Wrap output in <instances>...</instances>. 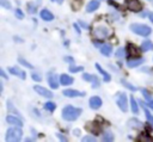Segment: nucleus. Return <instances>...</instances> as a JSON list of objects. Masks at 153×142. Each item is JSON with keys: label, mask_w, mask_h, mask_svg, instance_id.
I'll use <instances>...</instances> for the list:
<instances>
[{"label": "nucleus", "mask_w": 153, "mask_h": 142, "mask_svg": "<svg viewBox=\"0 0 153 142\" xmlns=\"http://www.w3.org/2000/svg\"><path fill=\"white\" fill-rule=\"evenodd\" d=\"M57 137H60V138H61L62 141H66V137H63L62 135H57Z\"/></svg>", "instance_id": "nucleus-42"}, {"label": "nucleus", "mask_w": 153, "mask_h": 142, "mask_svg": "<svg viewBox=\"0 0 153 142\" xmlns=\"http://www.w3.org/2000/svg\"><path fill=\"white\" fill-rule=\"evenodd\" d=\"M129 122H130V125H133V126H136V128H140V126L142 125V124H141V123H140L137 119H130Z\"/></svg>", "instance_id": "nucleus-32"}, {"label": "nucleus", "mask_w": 153, "mask_h": 142, "mask_svg": "<svg viewBox=\"0 0 153 142\" xmlns=\"http://www.w3.org/2000/svg\"><path fill=\"white\" fill-rule=\"evenodd\" d=\"M142 93H143V97H145V100H146V103L151 106V107H153V98L151 97V94H149V92L147 91V89H142Z\"/></svg>", "instance_id": "nucleus-21"}, {"label": "nucleus", "mask_w": 153, "mask_h": 142, "mask_svg": "<svg viewBox=\"0 0 153 142\" xmlns=\"http://www.w3.org/2000/svg\"><path fill=\"white\" fill-rule=\"evenodd\" d=\"M143 58L142 57H137V58H131V60H128L127 61V66L129 67V68H135V67H137V66H140L141 63H143Z\"/></svg>", "instance_id": "nucleus-11"}, {"label": "nucleus", "mask_w": 153, "mask_h": 142, "mask_svg": "<svg viewBox=\"0 0 153 142\" xmlns=\"http://www.w3.org/2000/svg\"><path fill=\"white\" fill-rule=\"evenodd\" d=\"M39 16H41V18H42L43 20H47V21H50V20H53V19H54L53 13H51V12H49L48 10H42V11H41V13H39Z\"/></svg>", "instance_id": "nucleus-15"}, {"label": "nucleus", "mask_w": 153, "mask_h": 142, "mask_svg": "<svg viewBox=\"0 0 153 142\" xmlns=\"http://www.w3.org/2000/svg\"><path fill=\"white\" fill-rule=\"evenodd\" d=\"M149 17H151V18H149V19H151V20H152V21H153V14H149Z\"/></svg>", "instance_id": "nucleus-45"}, {"label": "nucleus", "mask_w": 153, "mask_h": 142, "mask_svg": "<svg viewBox=\"0 0 153 142\" xmlns=\"http://www.w3.org/2000/svg\"><path fill=\"white\" fill-rule=\"evenodd\" d=\"M121 82H122V85H123L124 87L129 88L130 91H136V87H135V86H133V85H130L128 81H126V80H121Z\"/></svg>", "instance_id": "nucleus-28"}, {"label": "nucleus", "mask_w": 153, "mask_h": 142, "mask_svg": "<svg viewBox=\"0 0 153 142\" xmlns=\"http://www.w3.org/2000/svg\"><path fill=\"white\" fill-rule=\"evenodd\" d=\"M88 103H90V107L93 109V110H97V109H99L102 106V99L99 97H97V95L91 97Z\"/></svg>", "instance_id": "nucleus-9"}, {"label": "nucleus", "mask_w": 153, "mask_h": 142, "mask_svg": "<svg viewBox=\"0 0 153 142\" xmlns=\"http://www.w3.org/2000/svg\"><path fill=\"white\" fill-rule=\"evenodd\" d=\"M152 49H153V43L149 42V41H145L141 44V50H143V51H148V50H152Z\"/></svg>", "instance_id": "nucleus-22"}, {"label": "nucleus", "mask_w": 153, "mask_h": 142, "mask_svg": "<svg viewBox=\"0 0 153 142\" xmlns=\"http://www.w3.org/2000/svg\"><path fill=\"white\" fill-rule=\"evenodd\" d=\"M74 29H75V30H76V32H78V33H80V29H79V25H78V24H76V23H75V24H74Z\"/></svg>", "instance_id": "nucleus-39"}, {"label": "nucleus", "mask_w": 153, "mask_h": 142, "mask_svg": "<svg viewBox=\"0 0 153 142\" xmlns=\"http://www.w3.org/2000/svg\"><path fill=\"white\" fill-rule=\"evenodd\" d=\"M6 121H7V123L13 124V125H17V126H22V125H23V122L19 121L18 118L13 117V116H7V117H6Z\"/></svg>", "instance_id": "nucleus-17"}, {"label": "nucleus", "mask_w": 153, "mask_h": 142, "mask_svg": "<svg viewBox=\"0 0 153 142\" xmlns=\"http://www.w3.org/2000/svg\"><path fill=\"white\" fill-rule=\"evenodd\" d=\"M7 107H8V110H11V111H12V112H13L14 115H17V116H19V117L22 118V115H20V113H19V112H18V111L16 110V107H14V106L12 105V103H11L10 100L7 101Z\"/></svg>", "instance_id": "nucleus-26"}, {"label": "nucleus", "mask_w": 153, "mask_h": 142, "mask_svg": "<svg viewBox=\"0 0 153 142\" xmlns=\"http://www.w3.org/2000/svg\"><path fill=\"white\" fill-rule=\"evenodd\" d=\"M8 72H10L11 74H13V75L20 76L22 79H25V72L22 70V69H19V68H17V67H11V68H8Z\"/></svg>", "instance_id": "nucleus-13"}, {"label": "nucleus", "mask_w": 153, "mask_h": 142, "mask_svg": "<svg viewBox=\"0 0 153 142\" xmlns=\"http://www.w3.org/2000/svg\"><path fill=\"white\" fill-rule=\"evenodd\" d=\"M82 79L86 81H91L92 82V87L97 88L99 87V79L96 75H91V74H82Z\"/></svg>", "instance_id": "nucleus-7"}, {"label": "nucleus", "mask_w": 153, "mask_h": 142, "mask_svg": "<svg viewBox=\"0 0 153 142\" xmlns=\"http://www.w3.org/2000/svg\"><path fill=\"white\" fill-rule=\"evenodd\" d=\"M31 76H32V79H33L35 81H41V80H42L41 75H39V74H37V73H32V74H31Z\"/></svg>", "instance_id": "nucleus-34"}, {"label": "nucleus", "mask_w": 153, "mask_h": 142, "mask_svg": "<svg viewBox=\"0 0 153 142\" xmlns=\"http://www.w3.org/2000/svg\"><path fill=\"white\" fill-rule=\"evenodd\" d=\"M0 5L2 7H5V8H11V4L7 0H0Z\"/></svg>", "instance_id": "nucleus-33"}, {"label": "nucleus", "mask_w": 153, "mask_h": 142, "mask_svg": "<svg viewBox=\"0 0 153 142\" xmlns=\"http://www.w3.org/2000/svg\"><path fill=\"white\" fill-rule=\"evenodd\" d=\"M133 54L139 55V51L136 50V48L133 44H128V55H133Z\"/></svg>", "instance_id": "nucleus-25"}, {"label": "nucleus", "mask_w": 153, "mask_h": 142, "mask_svg": "<svg viewBox=\"0 0 153 142\" xmlns=\"http://www.w3.org/2000/svg\"><path fill=\"white\" fill-rule=\"evenodd\" d=\"M82 70V67H75V66H69V72L71 73H76V72H81Z\"/></svg>", "instance_id": "nucleus-29"}, {"label": "nucleus", "mask_w": 153, "mask_h": 142, "mask_svg": "<svg viewBox=\"0 0 153 142\" xmlns=\"http://www.w3.org/2000/svg\"><path fill=\"white\" fill-rule=\"evenodd\" d=\"M54 1H56L57 4H62L63 2V0H54Z\"/></svg>", "instance_id": "nucleus-44"}, {"label": "nucleus", "mask_w": 153, "mask_h": 142, "mask_svg": "<svg viewBox=\"0 0 153 142\" xmlns=\"http://www.w3.org/2000/svg\"><path fill=\"white\" fill-rule=\"evenodd\" d=\"M27 11H29L30 13H35V12H36V8H35V6H33L32 4H29V5H27Z\"/></svg>", "instance_id": "nucleus-35"}, {"label": "nucleus", "mask_w": 153, "mask_h": 142, "mask_svg": "<svg viewBox=\"0 0 153 142\" xmlns=\"http://www.w3.org/2000/svg\"><path fill=\"white\" fill-rule=\"evenodd\" d=\"M0 73H1V76H2V78H6V74H5V72H4L2 69L0 70Z\"/></svg>", "instance_id": "nucleus-41"}, {"label": "nucleus", "mask_w": 153, "mask_h": 142, "mask_svg": "<svg viewBox=\"0 0 153 142\" xmlns=\"http://www.w3.org/2000/svg\"><path fill=\"white\" fill-rule=\"evenodd\" d=\"M44 109L48 110L49 112H54L55 109H56V104H55L54 101H47V103L44 104Z\"/></svg>", "instance_id": "nucleus-23"}, {"label": "nucleus", "mask_w": 153, "mask_h": 142, "mask_svg": "<svg viewBox=\"0 0 153 142\" xmlns=\"http://www.w3.org/2000/svg\"><path fill=\"white\" fill-rule=\"evenodd\" d=\"M116 103H117L118 107L123 112H127L128 111V103H127V95H126V93H117V95H116Z\"/></svg>", "instance_id": "nucleus-5"}, {"label": "nucleus", "mask_w": 153, "mask_h": 142, "mask_svg": "<svg viewBox=\"0 0 153 142\" xmlns=\"http://www.w3.org/2000/svg\"><path fill=\"white\" fill-rule=\"evenodd\" d=\"M82 141H96V138L94 137H92V136H85V137H82Z\"/></svg>", "instance_id": "nucleus-36"}, {"label": "nucleus", "mask_w": 153, "mask_h": 142, "mask_svg": "<svg viewBox=\"0 0 153 142\" xmlns=\"http://www.w3.org/2000/svg\"><path fill=\"white\" fill-rule=\"evenodd\" d=\"M33 89H35V91H36L38 94H41L42 97H45V98H53V93H51L50 91H48L47 88L42 87V86L36 85V86L33 87Z\"/></svg>", "instance_id": "nucleus-8"}, {"label": "nucleus", "mask_w": 153, "mask_h": 142, "mask_svg": "<svg viewBox=\"0 0 153 142\" xmlns=\"http://www.w3.org/2000/svg\"><path fill=\"white\" fill-rule=\"evenodd\" d=\"M93 35L97 38L103 39V38H106V37H109L111 35V30L106 25H96L93 27Z\"/></svg>", "instance_id": "nucleus-3"}, {"label": "nucleus", "mask_w": 153, "mask_h": 142, "mask_svg": "<svg viewBox=\"0 0 153 142\" xmlns=\"http://www.w3.org/2000/svg\"><path fill=\"white\" fill-rule=\"evenodd\" d=\"M60 82H61V85H63V86L71 85V84H73V78L69 76V75H67V74H62V75L60 76Z\"/></svg>", "instance_id": "nucleus-16"}, {"label": "nucleus", "mask_w": 153, "mask_h": 142, "mask_svg": "<svg viewBox=\"0 0 153 142\" xmlns=\"http://www.w3.org/2000/svg\"><path fill=\"white\" fill-rule=\"evenodd\" d=\"M73 134H74V135H76V136H79V135H80V130H79V129H75Z\"/></svg>", "instance_id": "nucleus-40"}, {"label": "nucleus", "mask_w": 153, "mask_h": 142, "mask_svg": "<svg viewBox=\"0 0 153 142\" xmlns=\"http://www.w3.org/2000/svg\"><path fill=\"white\" fill-rule=\"evenodd\" d=\"M130 104H131V110H133V112H134V113H139V106H137V103H136V100L134 99L133 95L130 97Z\"/></svg>", "instance_id": "nucleus-24"}, {"label": "nucleus", "mask_w": 153, "mask_h": 142, "mask_svg": "<svg viewBox=\"0 0 153 142\" xmlns=\"http://www.w3.org/2000/svg\"><path fill=\"white\" fill-rule=\"evenodd\" d=\"M140 103H141V105H142V107H143V111H145V115H146V118H147V121L149 122V124H152L153 125V115L149 112V110L147 109V106L140 100Z\"/></svg>", "instance_id": "nucleus-18"}, {"label": "nucleus", "mask_w": 153, "mask_h": 142, "mask_svg": "<svg viewBox=\"0 0 153 142\" xmlns=\"http://www.w3.org/2000/svg\"><path fill=\"white\" fill-rule=\"evenodd\" d=\"M81 112H82L81 109H79V107L76 109V107H73L71 105H67L62 110V118L66 121H75L81 115Z\"/></svg>", "instance_id": "nucleus-1"}, {"label": "nucleus", "mask_w": 153, "mask_h": 142, "mask_svg": "<svg viewBox=\"0 0 153 142\" xmlns=\"http://www.w3.org/2000/svg\"><path fill=\"white\" fill-rule=\"evenodd\" d=\"M103 138L105 140V141H112L114 140V135H112V132L111 131H105L104 132V136H103Z\"/></svg>", "instance_id": "nucleus-27"}, {"label": "nucleus", "mask_w": 153, "mask_h": 142, "mask_svg": "<svg viewBox=\"0 0 153 142\" xmlns=\"http://www.w3.org/2000/svg\"><path fill=\"white\" fill-rule=\"evenodd\" d=\"M130 30L136 33V35H140V36H149L151 32H152V29L147 25H143V24H131L130 25Z\"/></svg>", "instance_id": "nucleus-2"}, {"label": "nucleus", "mask_w": 153, "mask_h": 142, "mask_svg": "<svg viewBox=\"0 0 153 142\" xmlns=\"http://www.w3.org/2000/svg\"><path fill=\"white\" fill-rule=\"evenodd\" d=\"M127 7L133 12H139V11H141L142 5L139 0H128L127 1Z\"/></svg>", "instance_id": "nucleus-6"}, {"label": "nucleus", "mask_w": 153, "mask_h": 142, "mask_svg": "<svg viewBox=\"0 0 153 142\" xmlns=\"http://www.w3.org/2000/svg\"><path fill=\"white\" fill-rule=\"evenodd\" d=\"M19 128H10L6 132V141H12V142L19 141L23 136V131Z\"/></svg>", "instance_id": "nucleus-4"}, {"label": "nucleus", "mask_w": 153, "mask_h": 142, "mask_svg": "<svg viewBox=\"0 0 153 142\" xmlns=\"http://www.w3.org/2000/svg\"><path fill=\"white\" fill-rule=\"evenodd\" d=\"M66 61H69V62H73V58H72V57H66Z\"/></svg>", "instance_id": "nucleus-43"}, {"label": "nucleus", "mask_w": 153, "mask_h": 142, "mask_svg": "<svg viewBox=\"0 0 153 142\" xmlns=\"http://www.w3.org/2000/svg\"><path fill=\"white\" fill-rule=\"evenodd\" d=\"M48 82L50 85L51 88H57L59 84H57V75L54 73H49L48 74Z\"/></svg>", "instance_id": "nucleus-12"}, {"label": "nucleus", "mask_w": 153, "mask_h": 142, "mask_svg": "<svg viewBox=\"0 0 153 142\" xmlns=\"http://www.w3.org/2000/svg\"><path fill=\"white\" fill-rule=\"evenodd\" d=\"M124 54H126V51H124V49H122V48H121V49H118V50L116 51V56H117L118 58H123V57L126 56Z\"/></svg>", "instance_id": "nucleus-30"}, {"label": "nucleus", "mask_w": 153, "mask_h": 142, "mask_svg": "<svg viewBox=\"0 0 153 142\" xmlns=\"http://www.w3.org/2000/svg\"><path fill=\"white\" fill-rule=\"evenodd\" d=\"M148 1H153V0H148Z\"/></svg>", "instance_id": "nucleus-46"}, {"label": "nucleus", "mask_w": 153, "mask_h": 142, "mask_svg": "<svg viewBox=\"0 0 153 142\" xmlns=\"http://www.w3.org/2000/svg\"><path fill=\"white\" fill-rule=\"evenodd\" d=\"M100 53H102L104 56H110L111 53H112V47L109 45V44H104V45L100 48Z\"/></svg>", "instance_id": "nucleus-19"}, {"label": "nucleus", "mask_w": 153, "mask_h": 142, "mask_svg": "<svg viewBox=\"0 0 153 142\" xmlns=\"http://www.w3.org/2000/svg\"><path fill=\"white\" fill-rule=\"evenodd\" d=\"M18 62H19V63H22V64H23V66H25V67L32 68V64H30L27 61H25V60H24V58H22V57H20V58H18Z\"/></svg>", "instance_id": "nucleus-31"}, {"label": "nucleus", "mask_w": 153, "mask_h": 142, "mask_svg": "<svg viewBox=\"0 0 153 142\" xmlns=\"http://www.w3.org/2000/svg\"><path fill=\"white\" fill-rule=\"evenodd\" d=\"M94 66H96L97 70H98V72H99V73L103 75L104 80H105V81H110V79H111V78H110V75H109V74H108V73H106V72H105V70H104V69L100 67V64H99V63H96Z\"/></svg>", "instance_id": "nucleus-20"}, {"label": "nucleus", "mask_w": 153, "mask_h": 142, "mask_svg": "<svg viewBox=\"0 0 153 142\" xmlns=\"http://www.w3.org/2000/svg\"><path fill=\"white\" fill-rule=\"evenodd\" d=\"M62 93H63V95L69 97V98H74V97H84V95H85L84 92H79V91H76V89H65Z\"/></svg>", "instance_id": "nucleus-10"}, {"label": "nucleus", "mask_w": 153, "mask_h": 142, "mask_svg": "<svg viewBox=\"0 0 153 142\" xmlns=\"http://www.w3.org/2000/svg\"><path fill=\"white\" fill-rule=\"evenodd\" d=\"M79 24H80V25H81L84 29H87V27H88V25H87L86 23H84V21H79Z\"/></svg>", "instance_id": "nucleus-38"}, {"label": "nucleus", "mask_w": 153, "mask_h": 142, "mask_svg": "<svg viewBox=\"0 0 153 142\" xmlns=\"http://www.w3.org/2000/svg\"><path fill=\"white\" fill-rule=\"evenodd\" d=\"M16 14H17V17H18V18H20V19L24 17V14H23V12H22L20 10H17V11H16Z\"/></svg>", "instance_id": "nucleus-37"}, {"label": "nucleus", "mask_w": 153, "mask_h": 142, "mask_svg": "<svg viewBox=\"0 0 153 142\" xmlns=\"http://www.w3.org/2000/svg\"><path fill=\"white\" fill-rule=\"evenodd\" d=\"M98 7H99V1H98V0H92V1H90V2L87 4V6H86V12H93V11H96Z\"/></svg>", "instance_id": "nucleus-14"}]
</instances>
